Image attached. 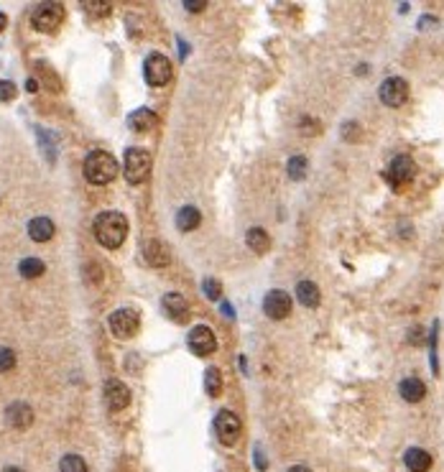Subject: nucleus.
Here are the masks:
<instances>
[{"instance_id":"obj_12","label":"nucleus","mask_w":444,"mask_h":472,"mask_svg":"<svg viewBox=\"0 0 444 472\" xmlns=\"http://www.w3.org/2000/svg\"><path fill=\"white\" fill-rule=\"evenodd\" d=\"M103 396H105V404L110 411H120V408H126L131 404V391H128L126 383H120L115 378H110L103 388Z\"/></svg>"},{"instance_id":"obj_19","label":"nucleus","mask_w":444,"mask_h":472,"mask_svg":"<svg viewBox=\"0 0 444 472\" xmlns=\"http://www.w3.org/2000/svg\"><path fill=\"white\" fill-rule=\"evenodd\" d=\"M296 299H299L304 307L314 309V307H319V302H322V294H319L314 281H299V283H296Z\"/></svg>"},{"instance_id":"obj_2","label":"nucleus","mask_w":444,"mask_h":472,"mask_svg":"<svg viewBox=\"0 0 444 472\" xmlns=\"http://www.w3.org/2000/svg\"><path fill=\"white\" fill-rule=\"evenodd\" d=\"M82 169H84V179H87L89 184L97 186L110 184L112 179L118 177V161L108 151H92V154H87Z\"/></svg>"},{"instance_id":"obj_10","label":"nucleus","mask_w":444,"mask_h":472,"mask_svg":"<svg viewBox=\"0 0 444 472\" xmlns=\"http://www.w3.org/2000/svg\"><path fill=\"white\" fill-rule=\"evenodd\" d=\"M215 429H217V436H220L222 444H235L237 436H240V429H243V424H240V419H237L232 411H220L215 419Z\"/></svg>"},{"instance_id":"obj_18","label":"nucleus","mask_w":444,"mask_h":472,"mask_svg":"<svg viewBox=\"0 0 444 472\" xmlns=\"http://www.w3.org/2000/svg\"><path fill=\"white\" fill-rule=\"evenodd\" d=\"M399 391H401V399L404 401H408V404H419V401L427 396V385H424V381H419V378H406V381H401Z\"/></svg>"},{"instance_id":"obj_8","label":"nucleus","mask_w":444,"mask_h":472,"mask_svg":"<svg viewBox=\"0 0 444 472\" xmlns=\"http://www.w3.org/2000/svg\"><path fill=\"white\" fill-rule=\"evenodd\" d=\"M378 97H380V103L388 105V108H401V105H406L408 82L404 80V77H388V80L380 84V89H378Z\"/></svg>"},{"instance_id":"obj_1","label":"nucleus","mask_w":444,"mask_h":472,"mask_svg":"<svg viewBox=\"0 0 444 472\" xmlns=\"http://www.w3.org/2000/svg\"><path fill=\"white\" fill-rule=\"evenodd\" d=\"M95 237L103 248H120L128 237V220L123 212H100L95 217Z\"/></svg>"},{"instance_id":"obj_15","label":"nucleus","mask_w":444,"mask_h":472,"mask_svg":"<svg viewBox=\"0 0 444 472\" xmlns=\"http://www.w3.org/2000/svg\"><path fill=\"white\" fill-rule=\"evenodd\" d=\"M143 258L148 260V266H169V260H171V253L169 248L161 243V240H146L143 243Z\"/></svg>"},{"instance_id":"obj_20","label":"nucleus","mask_w":444,"mask_h":472,"mask_svg":"<svg viewBox=\"0 0 444 472\" xmlns=\"http://www.w3.org/2000/svg\"><path fill=\"white\" fill-rule=\"evenodd\" d=\"M29 235L31 240H36V243H46V240H52L54 237V222L49 217H34L29 222Z\"/></svg>"},{"instance_id":"obj_32","label":"nucleus","mask_w":444,"mask_h":472,"mask_svg":"<svg viewBox=\"0 0 444 472\" xmlns=\"http://www.w3.org/2000/svg\"><path fill=\"white\" fill-rule=\"evenodd\" d=\"M289 472H311V470L306 465H294V467H289Z\"/></svg>"},{"instance_id":"obj_11","label":"nucleus","mask_w":444,"mask_h":472,"mask_svg":"<svg viewBox=\"0 0 444 472\" xmlns=\"http://www.w3.org/2000/svg\"><path fill=\"white\" fill-rule=\"evenodd\" d=\"M189 347H192L194 355H200V357H207L217 350V339L215 332L209 330V327H194L192 332H189Z\"/></svg>"},{"instance_id":"obj_27","label":"nucleus","mask_w":444,"mask_h":472,"mask_svg":"<svg viewBox=\"0 0 444 472\" xmlns=\"http://www.w3.org/2000/svg\"><path fill=\"white\" fill-rule=\"evenodd\" d=\"M15 368V353L10 347H0V373H8V370Z\"/></svg>"},{"instance_id":"obj_21","label":"nucleus","mask_w":444,"mask_h":472,"mask_svg":"<svg viewBox=\"0 0 444 472\" xmlns=\"http://www.w3.org/2000/svg\"><path fill=\"white\" fill-rule=\"evenodd\" d=\"M202 222V214L197 207H182L177 212V228L182 230V233H192V230L200 228Z\"/></svg>"},{"instance_id":"obj_13","label":"nucleus","mask_w":444,"mask_h":472,"mask_svg":"<svg viewBox=\"0 0 444 472\" xmlns=\"http://www.w3.org/2000/svg\"><path fill=\"white\" fill-rule=\"evenodd\" d=\"M161 304H163V314L169 319H174V322H186V319H189V304H186L184 296L177 294V291L163 296Z\"/></svg>"},{"instance_id":"obj_6","label":"nucleus","mask_w":444,"mask_h":472,"mask_svg":"<svg viewBox=\"0 0 444 472\" xmlns=\"http://www.w3.org/2000/svg\"><path fill=\"white\" fill-rule=\"evenodd\" d=\"M141 330V317L133 309H118L110 314V332L118 339H131Z\"/></svg>"},{"instance_id":"obj_26","label":"nucleus","mask_w":444,"mask_h":472,"mask_svg":"<svg viewBox=\"0 0 444 472\" xmlns=\"http://www.w3.org/2000/svg\"><path fill=\"white\" fill-rule=\"evenodd\" d=\"M306 169H309V163H306V158L304 156H291L289 158V177L291 179H304L306 177Z\"/></svg>"},{"instance_id":"obj_22","label":"nucleus","mask_w":444,"mask_h":472,"mask_svg":"<svg viewBox=\"0 0 444 472\" xmlns=\"http://www.w3.org/2000/svg\"><path fill=\"white\" fill-rule=\"evenodd\" d=\"M245 240H248V248L256 253H266L271 248V237H268V233L263 228H251Z\"/></svg>"},{"instance_id":"obj_4","label":"nucleus","mask_w":444,"mask_h":472,"mask_svg":"<svg viewBox=\"0 0 444 472\" xmlns=\"http://www.w3.org/2000/svg\"><path fill=\"white\" fill-rule=\"evenodd\" d=\"M61 21H64V8H61V3H41V6H36L34 15H31L34 29L41 31V34H54V31L61 26Z\"/></svg>"},{"instance_id":"obj_3","label":"nucleus","mask_w":444,"mask_h":472,"mask_svg":"<svg viewBox=\"0 0 444 472\" xmlns=\"http://www.w3.org/2000/svg\"><path fill=\"white\" fill-rule=\"evenodd\" d=\"M123 171H126V179L131 184H141L143 179L151 174V154L146 148H128Z\"/></svg>"},{"instance_id":"obj_30","label":"nucleus","mask_w":444,"mask_h":472,"mask_svg":"<svg viewBox=\"0 0 444 472\" xmlns=\"http://www.w3.org/2000/svg\"><path fill=\"white\" fill-rule=\"evenodd\" d=\"M84 10L97 15H108L110 13V3H92V0H87V3H84Z\"/></svg>"},{"instance_id":"obj_7","label":"nucleus","mask_w":444,"mask_h":472,"mask_svg":"<svg viewBox=\"0 0 444 472\" xmlns=\"http://www.w3.org/2000/svg\"><path fill=\"white\" fill-rule=\"evenodd\" d=\"M385 177H388L393 189H401V186L411 184L416 177L414 158H411V156H396L391 161V166H388V171H385Z\"/></svg>"},{"instance_id":"obj_33","label":"nucleus","mask_w":444,"mask_h":472,"mask_svg":"<svg viewBox=\"0 0 444 472\" xmlns=\"http://www.w3.org/2000/svg\"><path fill=\"white\" fill-rule=\"evenodd\" d=\"M6 23H8V21H6V13H3V10H0V31L6 29Z\"/></svg>"},{"instance_id":"obj_25","label":"nucleus","mask_w":444,"mask_h":472,"mask_svg":"<svg viewBox=\"0 0 444 472\" xmlns=\"http://www.w3.org/2000/svg\"><path fill=\"white\" fill-rule=\"evenodd\" d=\"M205 388H207L209 396H217V393L222 391V376L217 368H209L207 373H205Z\"/></svg>"},{"instance_id":"obj_28","label":"nucleus","mask_w":444,"mask_h":472,"mask_svg":"<svg viewBox=\"0 0 444 472\" xmlns=\"http://www.w3.org/2000/svg\"><path fill=\"white\" fill-rule=\"evenodd\" d=\"M202 286H205V294H207L212 302H217V299L222 296V286L217 283L215 279H205V283H202Z\"/></svg>"},{"instance_id":"obj_5","label":"nucleus","mask_w":444,"mask_h":472,"mask_svg":"<svg viewBox=\"0 0 444 472\" xmlns=\"http://www.w3.org/2000/svg\"><path fill=\"white\" fill-rule=\"evenodd\" d=\"M171 61L163 57V54H148L146 61H143V77H146L148 84H154V87H163V84H169L171 82Z\"/></svg>"},{"instance_id":"obj_34","label":"nucleus","mask_w":444,"mask_h":472,"mask_svg":"<svg viewBox=\"0 0 444 472\" xmlns=\"http://www.w3.org/2000/svg\"><path fill=\"white\" fill-rule=\"evenodd\" d=\"M3 472H23V470H21V467H6Z\"/></svg>"},{"instance_id":"obj_29","label":"nucleus","mask_w":444,"mask_h":472,"mask_svg":"<svg viewBox=\"0 0 444 472\" xmlns=\"http://www.w3.org/2000/svg\"><path fill=\"white\" fill-rule=\"evenodd\" d=\"M13 97H15V84H13V82L0 80V100H3V103H10Z\"/></svg>"},{"instance_id":"obj_24","label":"nucleus","mask_w":444,"mask_h":472,"mask_svg":"<svg viewBox=\"0 0 444 472\" xmlns=\"http://www.w3.org/2000/svg\"><path fill=\"white\" fill-rule=\"evenodd\" d=\"M61 472H87V462L80 457V455H64L59 462Z\"/></svg>"},{"instance_id":"obj_9","label":"nucleus","mask_w":444,"mask_h":472,"mask_svg":"<svg viewBox=\"0 0 444 472\" xmlns=\"http://www.w3.org/2000/svg\"><path fill=\"white\" fill-rule=\"evenodd\" d=\"M263 311H266L271 319H286L291 314V296L281 288H274V291H268L266 299H263Z\"/></svg>"},{"instance_id":"obj_14","label":"nucleus","mask_w":444,"mask_h":472,"mask_svg":"<svg viewBox=\"0 0 444 472\" xmlns=\"http://www.w3.org/2000/svg\"><path fill=\"white\" fill-rule=\"evenodd\" d=\"M6 421L10 427L15 429H26L34 424V411H31L29 404H23V401H15L6 408Z\"/></svg>"},{"instance_id":"obj_23","label":"nucleus","mask_w":444,"mask_h":472,"mask_svg":"<svg viewBox=\"0 0 444 472\" xmlns=\"http://www.w3.org/2000/svg\"><path fill=\"white\" fill-rule=\"evenodd\" d=\"M44 271H46V266L41 258H23L21 266H18V273H21L23 279H38Z\"/></svg>"},{"instance_id":"obj_31","label":"nucleus","mask_w":444,"mask_h":472,"mask_svg":"<svg viewBox=\"0 0 444 472\" xmlns=\"http://www.w3.org/2000/svg\"><path fill=\"white\" fill-rule=\"evenodd\" d=\"M184 8H186V10H192V13H197V10H205V8H207V3H205V0H197V3H194V0H186Z\"/></svg>"},{"instance_id":"obj_16","label":"nucleus","mask_w":444,"mask_h":472,"mask_svg":"<svg viewBox=\"0 0 444 472\" xmlns=\"http://www.w3.org/2000/svg\"><path fill=\"white\" fill-rule=\"evenodd\" d=\"M404 462H406V467L411 472H429L431 455L427 450H422V447H411V450H406V455H404Z\"/></svg>"},{"instance_id":"obj_17","label":"nucleus","mask_w":444,"mask_h":472,"mask_svg":"<svg viewBox=\"0 0 444 472\" xmlns=\"http://www.w3.org/2000/svg\"><path fill=\"white\" fill-rule=\"evenodd\" d=\"M128 126H131V131H135V133H148V131H154L156 126V112H151L148 108H138V110L131 112Z\"/></svg>"}]
</instances>
